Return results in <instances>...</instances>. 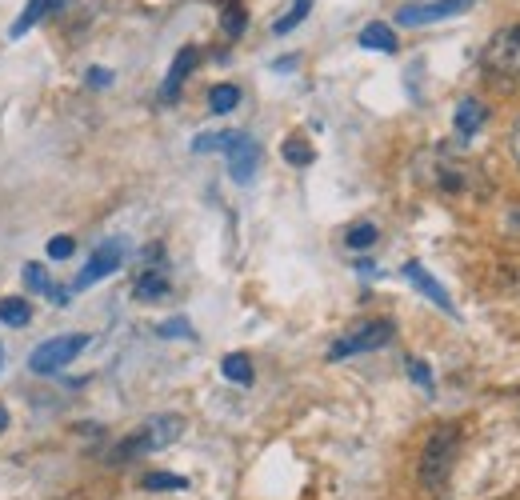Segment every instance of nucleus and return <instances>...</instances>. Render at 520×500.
Returning <instances> with one entry per match:
<instances>
[{
    "mask_svg": "<svg viewBox=\"0 0 520 500\" xmlns=\"http://www.w3.org/2000/svg\"><path fill=\"white\" fill-rule=\"evenodd\" d=\"M392 336H396V328H392L388 316H380V320H360V324H352L344 336H336V340L328 344V360H348V356H360V352H376V348H384Z\"/></svg>",
    "mask_w": 520,
    "mask_h": 500,
    "instance_id": "39448f33",
    "label": "nucleus"
},
{
    "mask_svg": "<svg viewBox=\"0 0 520 500\" xmlns=\"http://www.w3.org/2000/svg\"><path fill=\"white\" fill-rule=\"evenodd\" d=\"M108 80H112V76H108V72H100V68H92V72H88V84H92V88H104Z\"/></svg>",
    "mask_w": 520,
    "mask_h": 500,
    "instance_id": "cd10ccee",
    "label": "nucleus"
},
{
    "mask_svg": "<svg viewBox=\"0 0 520 500\" xmlns=\"http://www.w3.org/2000/svg\"><path fill=\"white\" fill-rule=\"evenodd\" d=\"M24 284H28L32 292H40V296H52V300H56V284H52V276L44 272V264L28 260V264H24Z\"/></svg>",
    "mask_w": 520,
    "mask_h": 500,
    "instance_id": "4be33fe9",
    "label": "nucleus"
},
{
    "mask_svg": "<svg viewBox=\"0 0 520 500\" xmlns=\"http://www.w3.org/2000/svg\"><path fill=\"white\" fill-rule=\"evenodd\" d=\"M416 176H420L424 188H432L440 196H476V200H484L492 192V180H488V172L476 160L452 156L444 148L424 152L416 160Z\"/></svg>",
    "mask_w": 520,
    "mask_h": 500,
    "instance_id": "f257e3e1",
    "label": "nucleus"
},
{
    "mask_svg": "<svg viewBox=\"0 0 520 500\" xmlns=\"http://www.w3.org/2000/svg\"><path fill=\"white\" fill-rule=\"evenodd\" d=\"M376 240H380V228L368 224V220H360V224H352V228L344 232V244H348L352 252H364V248H372Z\"/></svg>",
    "mask_w": 520,
    "mask_h": 500,
    "instance_id": "aec40b11",
    "label": "nucleus"
},
{
    "mask_svg": "<svg viewBox=\"0 0 520 500\" xmlns=\"http://www.w3.org/2000/svg\"><path fill=\"white\" fill-rule=\"evenodd\" d=\"M244 24H248L244 8H240L236 0H228V4H224V12H220V32H224L228 40H236V36L244 32Z\"/></svg>",
    "mask_w": 520,
    "mask_h": 500,
    "instance_id": "5701e85b",
    "label": "nucleus"
},
{
    "mask_svg": "<svg viewBox=\"0 0 520 500\" xmlns=\"http://www.w3.org/2000/svg\"><path fill=\"white\" fill-rule=\"evenodd\" d=\"M224 156H228V176L236 180V184H248L252 176H256V164H260V148H256V140L252 136H244V132H236V140L224 148Z\"/></svg>",
    "mask_w": 520,
    "mask_h": 500,
    "instance_id": "1a4fd4ad",
    "label": "nucleus"
},
{
    "mask_svg": "<svg viewBox=\"0 0 520 500\" xmlns=\"http://www.w3.org/2000/svg\"><path fill=\"white\" fill-rule=\"evenodd\" d=\"M408 376H412L424 392H436V384H432V368H428L424 360H412V356H408Z\"/></svg>",
    "mask_w": 520,
    "mask_h": 500,
    "instance_id": "a878e982",
    "label": "nucleus"
},
{
    "mask_svg": "<svg viewBox=\"0 0 520 500\" xmlns=\"http://www.w3.org/2000/svg\"><path fill=\"white\" fill-rule=\"evenodd\" d=\"M480 68L496 88H520V24L500 28L484 52H480Z\"/></svg>",
    "mask_w": 520,
    "mask_h": 500,
    "instance_id": "7ed1b4c3",
    "label": "nucleus"
},
{
    "mask_svg": "<svg viewBox=\"0 0 520 500\" xmlns=\"http://www.w3.org/2000/svg\"><path fill=\"white\" fill-rule=\"evenodd\" d=\"M236 104H240V88H236V84H216V88H208V112L224 116V112H232Z\"/></svg>",
    "mask_w": 520,
    "mask_h": 500,
    "instance_id": "a211bd4d",
    "label": "nucleus"
},
{
    "mask_svg": "<svg viewBox=\"0 0 520 500\" xmlns=\"http://www.w3.org/2000/svg\"><path fill=\"white\" fill-rule=\"evenodd\" d=\"M400 272H404V280H412V284H416V288H420V292H424V296H428L436 308H444L448 316H456V304H452V296L444 292V284H440V280H436V276H432V272H428L420 260H408Z\"/></svg>",
    "mask_w": 520,
    "mask_h": 500,
    "instance_id": "9b49d317",
    "label": "nucleus"
},
{
    "mask_svg": "<svg viewBox=\"0 0 520 500\" xmlns=\"http://www.w3.org/2000/svg\"><path fill=\"white\" fill-rule=\"evenodd\" d=\"M220 372H224V380H232V384H252V360H248L244 352H228V356L220 360Z\"/></svg>",
    "mask_w": 520,
    "mask_h": 500,
    "instance_id": "dca6fc26",
    "label": "nucleus"
},
{
    "mask_svg": "<svg viewBox=\"0 0 520 500\" xmlns=\"http://www.w3.org/2000/svg\"><path fill=\"white\" fill-rule=\"evenodd\" d=\"M168 292H172V284H168V276H164V272H156V268L140 272V276H136V284H132V296H136L140 304H156V300H164Z\"/></svg>",
    "mask_w": 520,
    "mask_h": 500,
    "instance_id": "ddd939ff",
    "label": "nucleus"
},
{
    "mask_svg": "<svg viewBox=\"0 0 520 500\" xmlns=\"http://www.w3.org/2000/svg\"><path fill=\"white\" fill-rule=\"evenodd\" d=\"M456 452H460V428L456 424H444L436 428L428 440H424V452H420V484L428 492L444 488L452 464H456Z\"/></svg>",
    "mask_w": 520,
    "mask_h": 500,
    "instance_id": "20e7f679",
    "label": "nucleus"
},
{
    "mask_svg": "<svg viewBox=\"0 0 520 500\" xmlns=\"http://www.w3.org/2000/svg\"><path fill=\"white\" fill-rule=\"evenodd\" d=\"M280 156H284V160H288L292 168H308L316 152H312V144H308L304 136H288V140L280 144Z\"/></svg>",
    "mask_w": 520,
    "mask_h": 500,
    "instance_id": "6ab92c4d",
    "label": "nucleus"
},
{
    "mask_svg": "<svg viewBox=\"0 0 520 500\" xmlns=\"http://www.w3.org/2000/svg\"><path fill=\"white\" fill-rule=\"evenodd\" d=\"M360 48H380V52H396V36L388 24H364L360 28Z\"/></svg>",
    "mask_w": 520,
    "mask_h": 500,
    "instance_id": "4468645a",
    "label": "nucleus"
},
{
    "mask_svg": "<svg viewBox=\"0 0 520 500\" xmlns=\"http://www.w3.org/2000/svg\"><path fill=\"white\" fill-rule=\"evenodd\" d=\"M160 332H164V336H172V332H188V328H184V320H168Z\"/></svg>",
    "mask_w": 520,
    "mask_h": 500,
    "instance_id": "c756f323",
    "label": "nucleus"
},
{
    "mask_svg": "<svg viewBox=\"0 0 520 500\" xmlns=\"http://www.w3.org/2000/svg\"><path fill=\"white\" fill-rule=\"evenodd\" d=\"M28 320H32L28 300H20V296H4V300H0V324H8V328H24Z\"/></svg>",
    "mask_w": 520,
    "mask_h": 500,
    "instance_id": "f3484780",
    "label": "nucleus"
},
{
    "mask_svg": "<svg viewBox=\"0 0 520 500\" xmlns=\"http://www.w3.org/2000/svg\"><path fill=\"white\" fill-rule=\"evenodd\" d=\"M76 252V240L72 236H52L48 240V260H68Z\"/></svg>",
    "mask_w": 520,
    "mask_h": 500,
    "instance_id": "bb28decb",
    "label": "nucleus"
},
{
    "mask_svg": "<svg viewBox=\"0 0 520 500\" xmlns=\"http://www.w3.org/2000/svg\"><path fill=\"white\" fill-rule=\"evenodd\" d=\"M84 348H88V336H84V332L52 336V340H44V344H36V348H32V356H28V368H32L36 376L60 372V368H64V364H72V360H76Z\"/></svg>",
    "mask_w": 520,
    "mask_h": 500,
    "instance_id": "423d86ee",
    "label": "nucleus"
},
{
    "mask_svg": "<svg viewBox=\"0 0 520 500\" xmlns=\"http://www.w3.org/2000/svg\"><path fill=\"white\" fill-rule=\"evenodd\" d=\"M472 4H476V0H428V4H412V8H400V12H396V24H404V28L436 24V20H448V16L468 12Z\"/></svg>",
    "mask_w": 520,
    "mask_h": 500,
    "instance_id": "6e6552de",
    "label": "nucleus"
},
{
    "mask_svg": "<svg viewBox=\"0 0 520 500\" xmlns=\"http://www.w3.org/2000/svg\"><path fill=\"white\" fill-rule=\"evenodd\" d=\"M4 428H8V408L0 404V432H4Z\"/></svg>",
    "mask_w": 520,
    "mask_h": 500,
    "instance_id": "7c9ffc66",
    "label": "nucleus"
},
{
    "mask_svg": "<svg viewBox=\"0 0 520 500\" xmlns=\"http://www.w3.org/2000/svg\"><path fill=\"white\" fill-rule=\"evenodd\" d=\"M308 12H312V0H292V8H288V12H284V16L276 20V24H272V32H276V36L292 32V28H296V24H300V20L308 16Z\"/></svg>",
    "mask_w": 520,
    "mask_h": 500,
    "instance_id": "b1692460",
    "label": "nucleus"
},
{
    "mask_svg": "<svg viewBox=\"0 0 520 500\" xmlns=\"http://www.w3.org/2000/svg\"><path fill=\"white\" fill-rule=\"evenodd\" d=\"M140 488H148V492H184V488H188V480H184V476H176V472H144Z\"/></svg>",
    "mask_w": 520,
    "mask_h": 500,
    "instance_id": "412c9836",
    "label": "nucleus"
},
{
    "mask_svg": "<svg viewBox=\"0 0 520 500\" xmlns=\"http://www.w3.org/2000/svg\"><path fill=\"white\" fill-rule=\"evenodd\" d=\"M180 432H184V416H176V412L148 416L136 432H128V436L112 448V464H128V460H136V456H144V452L168 448L172 440H180Z\"/></svg>",
    "mask_w": 520,
    "mask_h": 500,
    "instance_id": "f03ea898",
    "label": "nucleus"
},
{
    "mask_svg": "<svg viewBox=\"0 0 520 500\" xmlns=\"http://www.w3.org/2000/svg\"><path fill=\"white\" fill-rule=\"evenodd\" d=\"M196 64H200V48L184 44V48L176 52V60H172V68H168L164 84H160V100H164V104H172V100L180 96V88H184V80L192 76V68H196Z\"/></svg>",
    "mask_w": 520,
    "mask_h": 500,
    "instance_id": "9d476101",
    "label": "nucleus"
},
{
    "mask_svg": "<svg viewBox=\"0 0 520 500\" xmlns=\"http://www.w3.org/2000/svg\"><path fill=\"white\" fill-rule=\"evenodd\" d=\"M48 8H52V0H28V4H24V12H20L16 20H12V28H8V36L16 40V36H24L28 28H36V24H40V16H44Z\"/></svg>",
    "mask_w": 520,
    "mask_h": 500,
    "instance_id": "2eb2a0df",
    "label": "nucleus"
},
{
    "mask_svg": "<svg viewBox=\"0 0 520 500\" xmlns=\"http://www.w3.org/2000/svg\"><path fill=\"white\" fill-rule=\"evenodd\" d=\"M512 156H516V164H520V120L512 124Z\"/></svg>",
    "mask_w": 520,
    "mask_h": 500,
    "instance_id": "c85d7f7f",
    "label": "nucleus"
},
{
    "mask_svg": "<svg viewBox=\"0 0 520 500\" xmlns=\"http://www.w3.org/2000/svg\"><path fill=\"white\" fill-rule=\"evenodd\" d=\"M232 140H236L232 128H224V132H208V136H196V140H192V152H224Z\"/></svg>",
    "mask_w": 520,
    "mask_h": 500,
    "instance_id": "393cba45",
    "label": "nucleus"
},
{
    "mask_svg": "<svg viewBox=\"0 0 520 500\" xmlns=\"http://www.w3.org/2000/svg\"><path fill=\"white\" fill-rule=\"evenodd\" d=\"M488 120V108H484V100H476V96H464L460 104H456V132H460V140H472L476 132H480V124Z\"/></svg>",
    "mask_w": 520,
    "mask_h": 500,
    "instance_id": "f8f14e48",
    "label": "nucleus"
},
{
    "mask_svg": "<svg viewBox=\"0 0 520 500\" xmlns=\"http://www.w3.org/2000/svg\"><path fill=\"white\" fill-rule=\"evenodd\" d=\"M120 264H124V240H108V244H100V248L88 256V264L80 268V276L72 280V292H80V288H88V284L112 276Z\"/></svg>",
    "mask_w": 520,
    "mask_h": 500,
    "instance_id": "0eeeda50",
    "label": "nucleus"
}]
</instances>
